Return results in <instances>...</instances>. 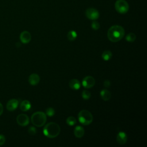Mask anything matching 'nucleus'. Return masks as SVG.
I'll list each match as a JSON object with an SVG mask.
<instances>
[{
	"label": "nucleus",
	"instance_id": "f257e3e1",
	"mask_svg": "<svg viewBox=\"0 0 147 147\" xmlns=\"http://www.w3.org/2000/svg\"><path fill=\"white\" fill-rule=\"evenodd\" d=\"M125 30L120 25H113L107 31V37L111 42H118L123 37Z\"/></svg>",
	"mask_w": 147,
	"mask_h": 147
},
{
	"label": "nucleus",
	"instance_id": "f03ea898",
	"mask_svg": "<svg viewBox=\"0 0 147 147\" xmlns=\"http://www.w3.org/2000/svg\"><path fill=\"white\" fill-rule=\"evenodd\" d=\"M60 132V126L55 122H50L47 123L43 129L44 134L51 138H53L59 136Z\"/></svg>",
	"mask_w": 147,
	"mask_h": 147
},
{
	"label": "nucleus",
	"instance_id": "7ed1b4c3",
	"mask_svg": "<svg viewBox=\"0 0 147 147\" xmlns=\"http://www.w3.org/2000/svg\"><path fill=\"white\" fill-rule=\"evenodd\" d=\"M47 121V115L42 111H37L33 113L31 117V122L33 125L37 127H41Z\"/></svg>",
	"mask_w": 147,
	"mask_h": 147
},
{
	"label": "nucleus",
	"instance_id": "20e7f679",
	"mask_svg": "<svg viewBox=\"0 0 147 147\" xmlns=\"http://www.w3.org/2000/svg\"><path fill=\"white\" fill-rule=\"evenodd\" d=\"M78 119L80 123L84 125H90L93 120L92 114L87 110H82L78 114Z\"/></svg>",
	"mask_w": 147,
	"mask_h": 147
},
{
	"label": "nucleus",
	"instance_id": "39448f33",
	"mask_svg": "<svg viewBox=\"0 0 147 147\" xmlns=\"http://www.w3.org/2000/svg\"><path fill=\"white\" fill-rule=\"evenodd\" d=\"M115 9L118 13L125 14L128 11L129 6L125 0H117L115 3Z\"/></svg>",
	"mask_w": 147,
	"mask_h": 147
},
{
	"label": "nucleus",
	"instance_id": "423d86ee",
	"mask_svg": "<svg viewBox=\"0 0 147 147\" xmlns=\"http://www.w3.org/2000/svg\"><path fill=\"white\" fill-rule=\"evenodd\" d=\"M86 16L91 20H96L99 17V11L94 8H88L86 10Z\"/></svg>",
	"mask_w": 147,
	"mask_h": 147
},
{
	"label": "nucleus",
	"instance_id": "0eeeda50",
	"mask_svg": "<svg viewBox=\"0 0 147 147\" xmlns=\"http://www.w3.org/2000/svg\"><path fill=\"white\" fill-rule=\"evenodd\" d=\"M95 79L91 76H86L82 80V85L86 88H90L92 87L95 85Z\"/></svg>",
	"mask_w": 147,
	"mask_h": 147
},
{
	"label": "nucleus",
	"instance_id": "6e6552de",
	"mask_svg": "<svg viewBox=\"0 0 147 147\" xmlns=\"http://www.w3.org/2000/svg\"><path fill=\"white\" fill-rule=\"evenodd\" d=\"M16 121L17 123L21 126H27L29 123V118L28 116L24 114H21L17 117Z\"/></svg>",
	"mask_w": 147,
	"mask_h": 147
},
{
	"label": "nucleus",
	"instance_id": "1a4fd4ad",
	"mask_svg": "<svg viewBox=\"0 0 147 147\" xmlns=\"http://www.w3.org/2000/svg\"><path fill=\"white\" fill-rule=\"evenodd\" d=\"M18 104H19V102L17 99H11L7 102L6 104V109L10 111H14L17 108Z\"/></svg>",
	"mask_w": 147,
	"mask_h": 147
},
{
	"label": "nucleus",
	"instance_id": "9d476101",
	"mask_svg": "<svg viewBox=\"0 0 147 147\" xmlns=\"http://www.w3.org/2000/svg\"><path fill=\"white\" fill-rule=\"evenodd\" d=\"M31 34L28 31H23L20 36L21 41L24 44H28L31 40Z\"/></svg>",
	"mask_w": 147,
	"mask_h": 147
},
{
	"label": "nucleus",
	"instance_id": "9b49d317",
	"mask_svg": "<svg viewBox=\"0 0 147 147\" xmlns=\"http://www.w3.org/2000/svg\"><path fill=\"white\" fill-rule=\"evenodd\" d=\"M127 140V136L123 131H119L117 136V141L118 144H125Z\"/></svg>",
	"mask_w": 147,
	"mask_h": 147
},
{
	"label": "nucleus",
	"instance_id": "f8f14e48",
	"mask_svg": "<svg viewBox=\"0 0 147 147\" xmlns=\"http://www.w3.org/2000/svg\"><path fill=\"white\" fill-rule=\"evenodd\" d=\"M40 80V76L37 74H31L29 76V79H28L29 83H30V84H31L32 86L37 85L39 83Z\"/></svg>",
	"mask_w": 147,
	"mask_h": 147
},
{
	"label": "nucleus",
	"instance_id": "ddd939ff",
	"mask_svg": "<svg viewBox=\"0 0 147 147\" xmlns=\"http://www.w3.org/2000/svg\"><path fill=\"white\" fill-rule=\"evenodd\" d=\"M80 86L81 84L80 82L76 79H72L69 82V86L72 90H79L80 87Z\"/></svg>",
	"mask_w": 147,
	"mask_h": 147
},
{
	"label": "nucleus",
	"instance_id": "4468645a",
	"mask_svg": "<svg viewBox=\"0 0 147 147\" xmlns=\"http://www.w3.org/2000/svg\"><path fill=\"white\" fill-rule=\"evenodd\" d=\"M74 135L77 138H82L84 134V130L81 126H77L74 130Z\"/></svg>",
	"mask_w": 147,
	"mask_h": 147
},
{
	"label": "nucleus",
	"instance_id": "2eb2a0df",
	"mask_svg": "<svg viewBox=\"0 0 147 147\" xmlns=\"http://www.w3.org/2000/svg\"><path fill=\"white\" fill-rule=\"evenodd\" d=\"M100 95L101 98L105 101H108L111 98V93L107 89H103L100 92Z\"/></svg>",
	"mask_w": 147,
	"mask_h": 147
},
{
	"label": "nucleus",
	"instance_id": "dca6fc26",
	"mask_svg": "<svg viewBox=\"0 0 147 147\" xmlns=\"http://www.w3.org/2000/svg\"><path fill=\"white\" fill-rule=\"evenodd\" d=\"M20 109L23 111H26L29 110L31 107V103L28 100H22L20 106Z\"/></svg>",
	"mask_w": 147,
	"mask_h": 147
},
{
	"label": "nucleus",
	"instance_id": "f3484780",
	"mask_svg": "<svg viewBox=\"0 0 147 147\" xmlns=\"http://www.w3.org/2000/svg\"><path fill=\"white\" fill-rule=\"evenodd\" d=\"M111 57H112V53L110 51H109V50L105 51L102 54V58L105 61L109 60L111 58Z\"/></svg>",
	"mask_w": 147,
	"mask_h": 147
},
{
	"label": "nucleus",
	"instance_id": "a211bd4d",
	"mask_svg": "<svg viewBox=\"0 0 147 147\" xmlns=\"http://www.w3.org/2000/svg\"><path fill=\"white\" fill-rule=\"evenodd\" d=\"M76 37H77V33L75 31L71 30L68 32L67 34V38L68 40H69L70 41H73L76 39Z\"/></svg>",
	"mask_w": 147,
	"mask_h": 147
},
{
	"label": "nucleus",
	"instance_id": "6ab92c4d",
	"mask_svg": "<svg viewBox=\"0 0 147 147\" xmlns=\"http://www.w3.org/2000/svg\"><path fill=\"white\" fill-rule=\"evenodd\" d=\"M125 39L127 41L130 42H134L136 39V36L133 33H129L125 37Z\"/></svg>",
	"mask_w": 147,
	"mask_h": 147
},
{
	"label": "nucleus",
	"instance_id": "aec40b11",
	"mask_svg": "<svg viewBox=\"0 0 147 147\" xmlns=\"http://www.w3.org/2000/svg\"><path fill=\"white\" fill-rule=\"evenodd\" d=\"M66 123L69 126H74L76 123V119L72 116L68 117L66 119Z\"/></svg>",
	"mask_w": 147,
	"mask_h": 147
},
{
	"label": "nucleus",
	"instance_id": "412c9836",
	"mask_svg": "<svg viewBox=\"0 0 147 147\" xmlns=\"http://www.w3.org/2000/svg\"><path fill=\"white\" fill-rule=\"evenodd\" d=\"M82 96L84 99L87 100V99H90V98L91 97V93L90 91H88L86 90H84L82 91Z\"/></svg>",
	"mask_w": 147,
	"mask_h": 147
},
{
	"label": "nucleus",
	"instance_id": "4be33fe9",
	"mask_svg": "<svg viewBox=\"0 0 147 147\" xmlns=\"http://www.w3.org/2000/svg\"><path fill=\"white\" fill-rule=\"evenodd\" d=\"M45 112H46V114L49 117L53 116L55 113V111L54 109L52 108V107L47 108L45 110Z\"/></svg>",
	"mask_w": 147,
	"mask_h": 147
},
{
	"label": "nucleus",
	"instance_id": "5701e85b",
	"mask_svg": "<svg viewBox=\"0 0 147 147\" xmlns=\"http://www.w3.org/2000/svg\"><path fill=\"white\" fill-rule=\"evenodd\" d=\"M91 28L95 30H96L99 29L100 28V24L98 22H97L95 20H94L91 23Z\"/></svg>",
	"mask_w": 147,
	"mask_h": 147
},
{
	"label": "nucleus",
	"instance_id": "b1692460",
	"mask_svg": "<svg viewBox=\"0 0 147 147\" xmlns=\"http://www.w3.org/2000/svg\"><path fill=\"white\" fill-rule=\"evenodd\" d=\"M28 133L30 135H34L36 133V129L33 126H30L28 129Z\"/></svg>",
	"mask_w": 147,
	"mask_h": 147
},
{
	"label": "nucleus",
	"instance_id": "393cba45",
	"mask_svg": "<svg viewBox=\"0 0 147 147\" xmlns=\"http://www.w3.org/2000/svg\"><path fill=\"white\" fill-rule=\"evenodd\" d=\"M5 141H6V139L5 136L2 134H0V146L3 145L5 142Z\"/></svg>",
	"mask_w": 147,
	"mask_h": 147
},
{
	"label": "nucleus",
	"instance_id": "a878e982",
	"mask_svg": "<svg viewBox=\"0 0 147 147\" xmlns=\"http://www.w3.org/2000/svg\"><path fill=\"white\" fill-rule=\"evenodd\" d=\"M110 84H111V83H110V82L109 80H105V81L104 82V86H105V87H109L110 86Z\"/></svg>",
	"mask_w": 147,
	"mask_h": 147
},
{
	"label": "nucleus",
	"instance_id": "bb28decb",
	"mask_svg": "<svg viewBox=\"0 0 147 147\" xmlns=\"http://www.w3.org/2000/svg\"><path fill=\"white\" fill-rule=\"evenodd\" d=\"M3 113V106L0 103V115H1V114Z\"/></svg>",
	"mask_w": 147,
	"mask_h": 147
}]
</instances>
